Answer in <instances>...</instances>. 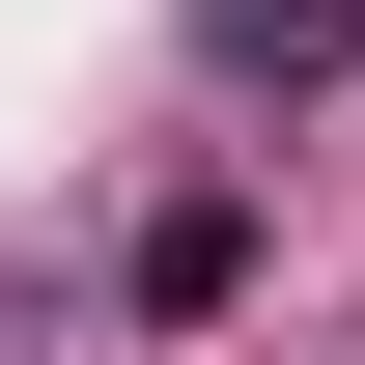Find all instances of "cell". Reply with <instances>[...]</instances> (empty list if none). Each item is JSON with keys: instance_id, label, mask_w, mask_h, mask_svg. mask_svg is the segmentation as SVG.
I'll list each match as a JSON object with an SVG mask.
<instances>
[{"instance_id": "cell-1", "label": "cell", "mask_w": 365, "mask_h": 365, "mask_svg": "<svg viewBox=\"0 0 365 365\" xmlns=\"http://www.w3.org/2000/svg\"><path fill=\"white\" fill-rule=\"evenodd\" d=\"M197 29H225V85H337V56H365V0H197Z\"/></svg>"}]
</instances>
